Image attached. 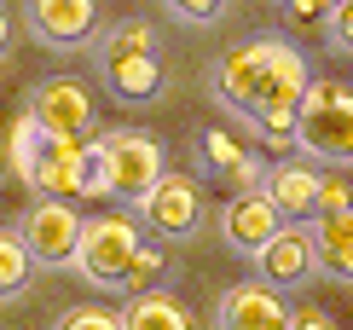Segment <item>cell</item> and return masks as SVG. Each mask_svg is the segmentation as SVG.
Listing matches in <instances>:
<instances>
[{
	"instance_id": "obj_14",
	"label": "cell",
	"mask_w": 353,
	"mask_h": 330,
	"mask_svg": "<svg viewBox=\"0 0 353 330\" xmlns=\"http://www.w3.org/2000/svg\"><path fill=\"white\" fill-rule=\"evenodd\" d=\"M255 266H261V278H267V284H296V278H307V273L319 266V261H313V232H307V226H284L267 249L255 255Z\"/></svg>"
},
{
	"instance_id": "obj_20",
	"label": "cell",
	"mask_w": 353,
	"mask_h": 330,
	"mask_svg": "<svg viewBox=\"0 0 353 330\" xmlns=\"http://www.w3.org/2000/svg\"><path fill=\"white\" fill-rule=\"evenodd\" d=\"M58 330H122V313H110L99 302H81V307H70L64 319H58Z\"/></svg>"
},
{
	"instance_id": "obj_29",
	"label": "cell",
	"mask_w": 353,
	"mask_h": 330,
	"mask_svg": "<svg viewBox=\"0 0 353 330\" xmlns=\"http://www.w3.org/2000/svg\"><path fill=\"white\" fill-rule=\"evenodd\" d=\"M342 6H353V0H330V12H342Z\"/></svg>"
},
{
	"instance_id": "obj_1",
	"label": "cell",
	"mask_w": 353,
	"mask_h": 330,
	"mask_svg": "<svg viewBox=\"0 0 353 330\" xmlns=\"http://www.w3.org/2000/svg\"><path fill=\"white\" fill-rule=\"evenodd\" d=\"M313 87L307 58L290 47L284 35H255L243 47H232L214 70V93L226 110H238L243 122H255L267 151H290L296 145V110L301 93Z\"/></svg>"
},
{
	"instance_id": "obj_2",
	"label": "cell",
	"mask_w": 353,
	"mask_h": 330,
	"mask_svg": "<svg viewBox=\"0 0 353 330\" xmlns=\"http://www.w3.org/2000/svg\"><path fill=\"white\" fill-rule=\"evenodd\" d=\"M168 162L163 145L139 128H116L99 133V151H93V179H87V197H122V203H145L157 186H163Z\"/></svg>"
},
{
	"instance_id": "obj_26",
	"label": "cell",
	"mask_w": 353,
	"mask_h": 330,
	"mask_svg": "<svg viewBox=\"0 0 353 330\" xmlns=\"http://www.w3.org/2000/svg\"><path fill=\"white\" fill-rule=\"evenodd\" d=\"M290 18L296 23H319V18H330V0H290Z\"/></svg>"
},
{
	"instance_id": "obj_19",
	"label": "cell",
	"mask_w": 353,
	"mask_h": 330,
	"mask_svg": "<svg viewBox=\"0 0 353 330\" xmlns=\"http://www.w3.org/2000/svg\"><path fill=\"white\" fill-rule=\"evenodd\" d=\"M41 145H47V133H41L35 116H12V128H6V162H12V174L29 186V174H35V157H41Z\"/></svg>"
},
{
	"instance_id": "obj_16",
	"label": "cell",
	"mask_w": 353,
	"mask_h": 330,
	"mask_svg": "<svg viewBox=\"0 0 353 330\" xmlns=\"http://www.w3.org/2000/svg\"><path fill=\"white\" fill-rule=\"evenodd\" d=\"M307 232H313V261L330 278H353V208L347 215H319Z\"/></svg>"
},
{
	"instance_id": "obj_8",
	"label": "cell",
	"mask_w": 353,
	"mask_h": 330,
	"mask_svg": "<svg viewBox=\"0 0 353 330\" xmlns=\"http://www.w3.org/2000/svg\"><path fill=\"white\" fill-rule=\"evenodd\" d=\"M29 116L41 122L47 139H87V133H93V93H87V81H76V76L41 81L35 99H29Z\"/></svg>"
},
{
	"instance_id": "obj_13",
	"label": "cell",
	"mask_w": 353,
	"mask_h": 330,
	"mask_svg": "<svg viewBox=\"0 0 353 330\" xmlns=\"http://www.w3.org/2000/svg\"><path fill=\"white\" fill-rule=\"evenodd\" d=\"M29 23L52 47H81L99 29V0H29Z\"/></svg>"
},
{
	"instance_id": "obj_9",
	"label": "cell",
	"mask_w": 353,
	"mask_h": 330,
	"mask_svg": "<svg viewBox=\"0 0 353 330\" xmlns=\"http://www.w3.org/2000/svg\"><path fill=\"white\" fill-rule=\"evenodd\" d=\"M261 191L272 197V208L284 215V226H313L319 220V197H325V174H319V162L307 157H278L267 179H261Z\"/></svg>"
},
{
	"instance_id": "obj_4",
	"label": "cell",
	"mask_w": 353,
	"mask_h": 330,
	"mask_svg": "<svg viewBox=\"0 0 353 330\" xmlns=\"http://www.w3.org/2000/svg\"><path fill=\"white\" fill-rule=\"evenodd\" d=\"M99 70H105V87H110L116 99L145 104L157 87H163V64H157V29L139 23V18L116 23L110 41H105V52H99Z\"/></svg>"
},
{
	"instance_id": "obj_25",
	"label": "cell",
	"mask_w": 353,
	"mask_h": 330,
	"mask_svg": "<svg viewBox=\"0 0 353 330\" xmlns=\"http://www.w3.org/2000/svg\"><path fill=\"white\" fill-rule=\"evenodd\" d=\"M290 330H342V324H336L325 307H296V324Z\"/></svg>"
},
{
	"instance_id": "obj_7",
	"label": "cell",
	"mask_w": 353,
	"mask_h": 330,
	"mask_svg": "<svg viewBox=\"0 0 353 330\" xmlns=\"http://www.w3.org/2000/svg\"><path fill=\"white\" fill-rule=\"evenodd\" d=\"M81 226H87V215L76 203H29V215H23V244L29 255H35V266H76V249H81Z\"/></svg>"
},
{
	"instance_id": "obj_23",
	"label": "cell",
	"mask_w": 353,
	"mask_h": 330,
	"mask_svg": "<svg viewBox=\"0 0 353 330\" xmlns=\"http://www.w3.org/2000/svg\"><path fill=\"white\" fill-rule=\"evenodd\" d=\"M347 208H353V186H347V179H325V197H319V215H347Z\"/></svg>"
},
{
	"instance_id": "obj_18",
	"label": "cell",
	"mask_w": 353,
	"mask_h": 330,
	"mask_svg": "<svg viewBox=\"0 0 353 330\" xmlns=\"http://www.w3.org/2000/svg\"><path fill=\"white\" fill-rule=\"evenodd\" d=\"M29 273H35V255H29L18 226H0V302H18L29 290Z\"/></svg>"
},
{
	"instance_id": "obj_10",
	"label": "cell",
	"mask_w": 353,
	"mask_h": 330,
	"mask_svg": "<svg viewBox=\"0 0 353 330\" xmlns=\"http://www.w3.org/2000/svg\"><path fill=\"white\" fill-rule=\"evenodd\" d=\"M278 232H284V215L272 208V197L261 186L255 191H232V197L220 203V237H226V249L249 255V261H255Z\"/></svg>"
},
{
	"instance_id": "obj_17",
	"label": "cell",
	"mask_w": 353,
	"mask_h": 330,
	"mask_svg": "<svg viewBox=\"0 0 353 330\" xmlns=\"http://www.w3.org/2000/svg\"><path fill=\"white\" fill-rule=\"evenodd\" d=\"M122 330H191V313L168 290H139L122 307Z\"/></svg>"
},
{
	"instance_id": "obj_15",
	"label": "cell",
	"mask_w": 353,
	"mask_h": 330,
	"mask_svg": "<svg viewBox=\"0 0 353 330\" xmlns=\"http://www.w3.org/2000/svg\"><path fill=\"white\" fill-rule=\"evenodd\" d=\"M203 162H209V174H220L232 191H255V179H267V174H261V162L249 157L226 128H209V133H203Z\"/></svg>"
},
{
	"instance_id": "obj_22",
	"label": "cell",
	"mask_w": 353,
	"mask_h": 330,
	"mask_svg": "<svg viewBox=\"0 0 353 330\" xmlns=\"http://www.w3.org/2000/svg\"><path fill=\"white\" fill-rule=\"evenodd\" d=\"M220 6H226V0H168V12H174V18H185V23H214Z\"/></svg>"
},
{
	"instance_id": "obj_5",
	"label": "cell",
	"mask_w": 353,
	"mask_h": 330,
	"mask_svg": "<svg viewBox=\"0 0 353 330\" xmlns=\"http://www.w3.org/2000/svg\"><path fill=\"white\" fill-rule=\"evenodd\" d=\"M139 249H145V232L134 226L128 215H87V226H81V249H76V273L87 284H99V290H122L128 273H134V261H139Z\"/></svg>"
},
{
	"instance_id": "obj_28",
	"label": "cell",
	"mask_w": 353,
	"mask_h": 330,
	"mask_svg": "<svg viewBox=\"0 0 353 330\" xmlns=\"http://www.w3.org/2000/svg\"><path fill=\"white\" fill-rule=\"evenodd\" d=\"M6 168H12V162H6V145H0V174H6Z\"/></svg>"
},
{
	"instance_id": "obj_3",
	"label": "cell",
	"mask_w": 353,
	"mask_h": 330,
	"mask_svg": "<svg viewBox=\"0 0 353 330\" xmlns=\"http://www.w3.org/2000/svg\"><path fill=\"white\" fill-rule=\"evenodd\" d=\"M296 151L307 162H353V87L313 76L296 110Z\"/></svg>"
},
{
	"instance_id": "obj_27",
	"label": "cell",
	"mask_w": 353,
	"mask_h": 330,
	"mask_svg": "<svg viewBox=\"0 0 353 330\" xmlns=\"http://www.w3.org/2000/svg\"><path fill=\"white\" fill-rule=\"evenodd\" d=\"M6 41H12V23H6V6H0V52H6Z\"/></svg>"
},
{
	"instance_id": "obj_11",
	"label": "cell",
	"mask_w": 353,
	"mask_h": 330,
	"mask_svg": "<svg viewBox=\"0 0 353 330\" xmlns=\"http://www.w3.org/2000/svg\"><path fill=\"white\" fill-rule=\"evenodd\" d=\"M214 324L220 330H290V324H296V307H290L267 278H243L238 290L220 295Z\"/></svg>"
},
{
	"instance_id": "obj_21",
	"label": "cell",
	"mask_w": 353,
	"mask_h": 330,
	"mask_svg": "<svg viewBox=\"0 0 353 330\" xmlns=\"http://www.w3.org/2000/svg\"><path fill=\"white\" fill-rule=\"evenodd\" d=\"M157 273H163V249H157V244H145L122 290H128V295H139V290H157Z\"/></svg>"
},
{
	"instance_id": "obj_12",
	"label": "cell",
	"mask_w": 353,
	"mask_h": 330,
	"mask_svg": "<svg viewBox=\"0 0 353 330\" xmlns=\"http://www.w3.org/2000/svg\"><path fill=\"white\" fill-rule=\"evenodd\" d=\"M139 208H145V226L157 237H191L203 226V203H197L191 174H163V186H157Z\"/></svg>"
},
{
	"instance_id": "obj_24",
	"label": "cell",
	"mask_w": 353,
	"mask_h": 330,
	"mask_svg": "<svg viewBox=\"0 0 353 330\" xmlns=\"http://www.w3.org/2000/svg\"><path fill=\"white\" fill-rule=\"evenodd\" d=\"M330 41L342 52H353V6H342V12H330Z\"/></svg>"
},
{
	"instance_id": "obj_6",
	"label": "cell",
	"mask_w": 353,
	"mask_h": 330,
	"mask_svg": "<svg viewBox=\"0 0 353 330\" xmlns=\"http://www.w3.org/2000/svg\"><path fill=\"white\" fill-rule=\"evenodd\" d=\"M93 151H99V133H87V139H47V145H41V157H35V174H29V191L47 197V203L87 197Z\"/></svg>"
}]
</instances>
